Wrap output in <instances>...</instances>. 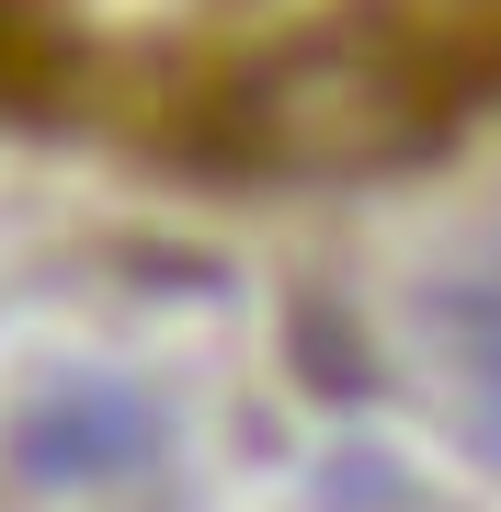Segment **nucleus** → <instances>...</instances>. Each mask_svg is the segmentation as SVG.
<instances>
[{
    "mask_svg": "<svg viewBox=\"0 0 501 512\" xmlns=\"http://www.w3.org/2000/svg\"><path fill=\"white\" fill-rule=\"evenodd\" d=\"M501 114V0H0V126L171 183H376Z\"/></svg>",
    "mask_w": 501,
    "mask_h": 512,
    "instance_id": "f257e3e1",
    "label": "nucleus"
}]
</instances>
